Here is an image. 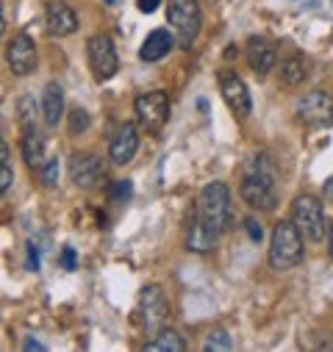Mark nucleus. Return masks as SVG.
Instances as JSON below:
<instances>
[{"label":"nucleus","instance_id":"33","mask_svg":"<svg viewBox=\"0 0 333 352\" xmlns=\"http://www.w3.org/2000/svg\"><path fill=\"white\" fill-rule=\"evenodd\" d=\"M0 164H9V144L0 139Z\"/></svg>","mask_w":333,"mask_h":352},{"label":"nucleus","instance_id":"14","mask_svg":"<svg viewBox=\"0 0 333 352\" xmlns=\"http://www.w3.org/2000/svg\"><path fill=\"white\" fill-rule=\"evenodd\" d=\"M139 150V128L133 122H122V128L117 131L111 147H109V155L117 166H125Z\"/></svg>","mask_w":333,"mask_h":352},{"label":"nucleus","instance_id":"34","mask_svg":"<svg viewBox=\"0 0 333 352\" xmlns=\"http://www.w3.org/2000/svg\"><path fill=\"white\" fill-rule=\"evenodd\" d=\"M3 31H6V17H3V6H0V36H3Z\"/></svg>","mask_w":333,"mask_h":352},{"label":"nucleus","instance_id":"3","mask_svg":"<svg viewBox=\"0 0 333 352\" xmlns=\"http://www.w3.org/2000/svg\"><path fill=\"white\" fill-rule=\"evenodd\" d=\"M303 261V233L292 219H283L275 225L272 233V247H270V263L272 270L286 272Z\"/></svg>","mask_w":333,"mask_h":352},{"label":"nucleus","instance_id":"7","mask_svg":"<svg viewBox=\"0 0 333 352\" xmlns=\"http://www.w3.org/2000/svg\"><path fill=\"white\" fill-rule=\"evenodd\" d=\"M87 56H89V67H92V75L95 80H111L120 69V58H117V47L111 42V36L106 34H95L89 42H87Z\"/></svg>","mask_w":333,"mask_h":352},{"label":"nucleus","instance_id":"25","mask_svg":"<svg viewBox=\"0 0 333 352\" xmlns=\"http://www.w3.org/2000/svg\"><path fill=\"white\" fill-rule=\"evenodd\" d=\"M17 111H20V125H23V131L34 128V100H31V98H23V100L17 103Z\"/></svg>","mask_w":333,"mask_h":352},{"label":"nucleus","instance_id":"29","mask_svg":"<svg viewBox=\"0 0 333 352\" xmlns=\"http://www.w3.org/2000/svg\"><path fill=\"white\" fill-rule=\"evenodd\" d=\"M39 252H42V247H36L34 241H28V270L31 272L39 270Z\"/></svg>","mask_w":333,"mask_h":352},{"label":"nucleus","instance_id":"4","mask_svg":"<svg viewBox=\"0 0 333 352\" xmlns=\"http://www.w3.org/2000/svg\"><path fill=\"white\" fill-rule=\"evenodd\" d=\"M292 222L297 225V230L308 241H322L325 233H327V219H325L322 200L314 197V195L294 197V203H292Z\"/></svg>","mask_w":333,"mask_h":352},{"label":"nucleus","instance_id":"15","mask_svg":"<svg viewBox=\"0 0 333 352\" xmlns=\"http://www.w3.org/2000/svg\"><path fill=\"white\" fill-rule=\"evenodd\" d=\"M173 45H175V36H173L170 31H166V28H155V31H150L147 39L142 42L139 58L147 61V64L161 61V58H166V53L173 50Z\"/></svg>","mask_w":333,"mask_h":352},{"label":"nucleus","instance_id":"23","mask_svg":"<svg viewBox=\"0 0 333 352\" xmlns=\"http://www.w3.org/2000/svg\"><path fill=\"white\" fill-rule=\"evenodd\" d=\"M36 172H39L42 186H45V189H53V186H56V181H58V158H56V155H53V158H47Z\"/></svg>","mask_w":333,"mask_h":352},{"label":"nucleus","instance_id":"16","mask_svg":"<svg viewBox=\"0 0 333 352\" xmlns=\"http://www.w3.org/2000/svg\"><path fill=\"white\" fill-rule=\"evenodd\" d=\"M275 58H278V53H275L270 39L256 36V39L247 42V61H250V67H253L259 75H267L275 67Z\"/></svg>","mask_w":333,"mask_h":352},{"label":"nucleus","instance_id":"5","mask_svg":"<svg viewBox=\"0 0 333 352\" xmlns=\"http://www.w3.org/2000/svg\"><path fill=\"white\" fill-rule=\"evenodd\" d=\"M166 20H170L175 39L181 47L189 50V45L200 34V6L197 0H166Z\"/></svg>","mask_w":333,"mask_h":352},{"label":"nucleus","instance_id":"19","mask_svg":"<svg viewBox=\"0 0 333 352\" xmlns=\"http://www.w3.org/2000/svg\"><path fill=\"white\" fill-rule=\"evenodd\" d=\"M23 158L31 169H39L47 155H45V136L36 131V128H28L25 136H23Z\"/></svg>","mask_w":333,"mask_h":352},{"label":"nucleus","instance_id":"13","mask_svg":"<svg viewBox=\"0 0 333 352\" xmlns=\"http://www.w3.org/2000/svg\"><path fill=\"white\" fill-rule=\"evenodd\" d=\"M45 25L50 36H69L78 31V14L72 12L69 3L53 0V3H47V12H45Z\"/></svg>","mask_w":333,"mask_h":352},{"label":"nucleus","instance_id":"28","mask_svg":"<svg viewBox=\"0 0 333 352\" xmlns=\"http://www.w3.org/2000/svg\"><path fill=\"white\" fill-rule=\"evenodd\" d=\"M61 267H64L67 272H72V270L78 267V255H75L72 247H64V250H61Z\"/></svg>","mask_w":333,"mask_h":352},{"label":"nucleus","instance_id":"21","mask_svg":"<svg viewBox=\"0 0 333 352\" xmlns=\"http://www.w3.org/2000/svg\"><path fill=\"white\" fill-rule=\"evenodd\" d=\"M281 80L286 86H300L305 80V61L300 56H292L281 64Z\"/></svg>","mask_w":333,"mask_h":352},{"label":"nucleus","instance_id":"27","mask_svg":"<svg viewBox=\"0 0 333 352\" xmlns=\"http://www.w3.org/2000/svg\"><path fill=\"white\" fill-rule=\"evenodd\" d=\"M14 184V169L9 164H0V197H3Z\"/></svg>","mask_w":333,"mask_h":352},{"label":"nucleus","instance_id":"26","mask_svg":"<svg viewBox=\"0 0 333 352\" xmlns=\"http://www.w3.org/2000/svg\"><path fill=\"white\" fill-rule=\"evenodd\" d=\"M131 192H133V186H131L128 178L117 181V184L111 186V203H128V200H131Z\"/></svg>","mask_w":333,"mask_h":352},{"label":"nucleus","instance_id":"2","mask_svg":"<svg viewBox=\"0 0 333 352\" xmlns=\"http://www.w3.org/2000/svg\"><path fill=\"white\" fill-rule=\"evenodd\" d=\"M195 217L211 230V233H225L233 222V211H230V189L222 181H214L208 186H203L197 206H195Z\"/></svg>","mask_w":333,"mask_h":352},{"label":"nucleus","instance_id":"24","mask_svg":"<svg viewBox=\"0 0 333 352\" xmlns=\"http://www.w3.org/2000/svg\"><path fill=\"white\" fill-rule=\"evenodd\" d=\"M87 128H89V114L75 106V109L69 111V133L75 136V133H83Z\"/></svg>","mask_w":333,"mask_h":352},{"label":"nucleus","instance_id":"10","mask_svg":"<svg viewBox=\"0 0 333 352\" xmlns=\"http://www.w3.org/2000/svg\"><path fill=\"white\" fill-rule=\"evenodd\" d=\"M69 178L78 189H95L103 178V164L95 153H75L69 158Z\"/></svg>","mask_w":333,"mask_h":352},{"label":"nucleus","instance_id":"35","mask_svg":"<svg viewBox=\"0 0 333 352\" xmlns=\"http://www.w3.org/2000/svg\"><path fill=\"white\" fill-rule=\"evenodd\" d=\"M327 236H330V255H333V222L327 225Z\"/></svg>","mask_w":333,"mask_h":352},{"label":"nucleus","instance_id":"22","mask_svg":"<svg viewBox=\"0 0 333 352\" xmlns=\"http://www.w3.org/2000/svg\"><path fill=\"white\" fill-rule=\"evenodd\" d=\"M230 346H233V341H230L228 330H222V327H214V330L208 333L206 344H203V349H206V352H228Z\"/></svg>","mask_w":333,"mask_h":352},{"label":"nucleus","instance_id":"1","mask_svg":"<svg viewBox=\"0 0 333 352\" xmlns=\"http://www.w3.org/2000/svg\"><path fill=\"white\" fill-rule=\"evenodd\" d=\"M275 181H278V172L275 164L267 153H256L253 158L247 161L244 175H241V200L250 208H261V211H272L278 203V192H275Z\"/></svg>","mask_w":333,"mask_h":352},{"label":"nucleus","instance_id":"31","mask_svg":"<svg viewBox=\"0 0 333 352\" xmlns=\"http://www.w3.org/2000/svg\"><path fill=\"white\" fill-rule=\"evenodd\" d=\"M136 6H139L142 14H153L161 6V0H136Z\"/></svg>","mask_w":333,"mask_h":352},{"label":"nucleus","instance_id":"12","mask_svg":"<svg viewBox=\"0 0 333 352\" xmlns=\"http://www.w3.org/2000/svg\"><path fill=\"white\" fill-rule=\"evenodd\" d=\"M6 58H9V67L14 75H20V78L31 75L36 67V42L28 34H17L6 50Z\"/></svg>","mask_w":333,"mask_h":352},{"label":"nucleus","instance_id":"9","mask_svg":"<svg viewBox=\"0 0 333 352\" xmlns=\"http://www.w3.org/2000/svg\"><path fill=\"white\" fill-rule=\"evenodd\" d=\"M219 92H222V100L228 103V109L239 120H247L253 114V100H250L247 86L233 69H219Z\"/></svg>","mask_w":333,"mask_h":352},{"label":"nucleus","instance_id":"20","mask_svg":"<svg viewBox=\"0 0 333 352\" xmlns=\"http://www.w3.org/2000/svg\"><path fill=\"white\" fill-rule=\"evenodd\" d=\"M144 349L147 352H184L186 344L175 330H164L161 327L150 341H144Z\"/></svg>","mask_w":333,"mask_h":352},{"label":"nucleus","instance_id":"8","mask_svg":"<svg viewBox=\"0 0 333 352\" xmlns=\"http://www.w3.org/2000/svg\"><path fill=\"white\" fill-rule=\"evenodd\" d=\"M136 314H139V322H142V327H144L147 333L155 336V333L164 327V322L170 319V302H166L161 286H144V289H142Z\"/></svg>","mask_w":333,"mask_h":352},{"label":"nucleus","instance_id":"30","mask_svg":"<svg viewBox=\"0 0 333 352\" xmlns=\"http://www.w3.org/2000/svg\"><path fill=\"white\" fill-rule=\"evenodd\" d=\"M244 228H247V236L253 239V241H261V239H264V228H261L256 219H247Z\"/></svg>","mask_w":333,"mask_h":352},{"label":"nucleus","instance_id":"18","mask_svg":"<svg viewBox=\"0 0 333 352\" xmlns=\"http://www.w3.org/2000/svg\"><path fill=\"white\" fill-rule=\"evenodd\" d=\"M217 241V233H211L195 214L189 217V230H186V250L192 252H208Z\"/></svg>","mask_w":333,"mask_h":352},{"label":"nucleus","instance_id":"36","mask_svg":"<svg viewBox=\"0 0 333 352\" xmlns=\"http://www.w3.org/2000/svg\"><path fill=\"white\" fill-rule=\"evenodd\" d=\"M106 3H109V6H114V3H117V0H106Z\"/></svg>","mask_w":333,"mask_h":352},{"label":"nucleus","instance_id":"11","mask_svg":"<svg viewBox=\"0 0 333 352\" xmlns=\"http://www.w3.org/2000/svg\"><path fill=\"white\" fill-rule=\"evenodd\" d=\"M297 114L308 125H327L333 120V98L327 92H322V89H314V92L300 98Z\"/></svg>","mask_w":333,"mask_h":352},{"label":"nucleus","instance_id":"17","mask_svg":"<svg viewBox=\"0 0 333 352\" xmlns=\"http://www.w3.org/2000/svg\"><path fill=\"white\" fill-rule=\"evenodd\" d=\"M42 117H45L47 128H56L64 117V92L56 80H50L42 92Z\"/></svg>","mask_w":333,"mask_h":352},{"label":"nucleus","instance_id":"32","mask_svg":"<svg viewBox=\"0 0 333 352\" xmlns=\"http://www.w3.org/2000/svg\"><path fill=\"white\" fill-rule=\"evenodd\" d=\"M23 349H25V352H45V344H42V341H36V338H25Z\"/></svg>","mask_w":333,"mask_h":352},{"label":"nucleus","instance_id":"6","mask_svg":"<svg viewBox=\"0 0 333 352\" xmlns=\"http://www.w3.org/2000/svg\"><path fill=\"white\" fill-rule=\"evenodd\" d=\"M133 111H136V120L139 125L147 131V133H158L166 120H170V98H166V92H144L136 98L133 103Z\"/></svg>","mask_w":333,"mask_h":352}]
</instances>
